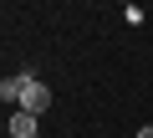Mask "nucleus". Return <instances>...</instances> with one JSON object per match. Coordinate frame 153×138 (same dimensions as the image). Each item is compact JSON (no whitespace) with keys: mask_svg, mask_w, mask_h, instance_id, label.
<instances>
[{"mask_svg":"<svg viewBox=\"0 0 153 138\" xmlns=\"http://www.w3.org/2000/svg\"><path fill=\"white\" fill-rule=\"evenodd\" d=\"M46 107H51V87H46V82H26V87H21V113L41 118Z\"/></svg>","mask_w":153,"mask_h":138,"instance_id":"f257e3e1","label":"nucleus"},{"mask_svg":"<svg viewBox=\"0 0 153 138\" xmlns=\"http://www.w3.org/2000/svg\"><path fill=\"white\" fill-rule=\"evenodd\" d=\"M10 138H41V128H36V118L16 107V113H10Z\"/></svg>","mask_w":153,"mask_h":138,"instance_id":"f03ea898","label":"nucleus"},{"mask_svg":"<svg viewBox=\"0 0 153 138\" xmlns=\"http://www.w3.org/2000/svg\"><path fill=\"white\" fill-rule=\"evenodd\" d=\"M0 97L10 107H21V77H0Z\"/></svg>","mask_w":153,"mask_h":138,"instance_id":"7ed1b4c3","label":"nucleus"},{"mask_svg":"<svg viewBox=\"0 0 153 138\" xmlns=\"http://www.w3.org/2000/svg\"><path fill=\"white\" fill-rule=\"evenodd\" d=\"M133 138H153V123H148V128H138V133H133Z\"/></svg>","mask_w":153,"mask_h":138,"instance_id":"20e7f679","label":"nucleus"}]
</instances>
